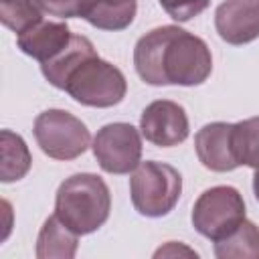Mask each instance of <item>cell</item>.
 <instances>
[{"instance_id": "6da1fadb", "label": "cell", "mask_w": 259, "mask_h": 259, "mask_svg": "<svg viewBox=\"0 0 259 259\" xmlns=\"http://www.w3.org/2000/svg\"><path fill=\"white\" fill-rule=\"evenodd\" d=\"M134 67L148 85H202L212 71L208 45L180 26L152 28L134 47Z\"/></svg>"}, {"instance_id": "7a4b0ae2", "label": "cell", "mask_w": 259, "mask_h": 259, "mask_svg": "<svg viewBox=\"0 0 259 259\" xmlns=\"http://www.w3.org/2000/svg\"><path fill=\"white\" fill-rule=\"evenodd\" d=\"M111 210V192L97 174L81 172L65 178L55 196V214L77 235H89L105 225Z\"/></svg>"}, {"instance_id": "3957f363", "label": "cell", "mask_w": 259, "mask_h": 259, "mask_svg": "<svg viewBox=\"0 0 259 259\" xmlns=\"http://www.w3.org/2000/svg\"><path fill=\"white\" fill-rule=\"evenodd\" d=\"M180 194L182 176L174 166L166 162H140L130 178L132 204L142 217H166L178 204Z\"/></svg>"}, {"instance_id": "277c9868", "label": "cell", "mask_w": 259, "mask_h": 259, "mask_svg": "<svg viewBox=\"0 0 259 259\" xmlns=\"http://www.w3.org/2000/svg\"><path fill=\"white\" fill-rule=\"evenodd\" d=\"M65 91L87 107H113L123 101L127 81L123 73L99 55L83 61L69 77Z\"/></svg>"}, {"instance_id": "5b68a950", "label": "cell", "mask_w": 259, "mask_h": 259, "mask_svg": "<svg viewBox=\"0 0 259 259\" xmlns=\"http://www.w3.org/2000/svg\"><path fill=\"white\" fill-rule=\"evenodd\" d=\"M34 140L53 160H75L91 144L87 125L65 109H47L34 119Z\"/></svg>"}, {"instance_id": "8992f818", "label": "cell", "mask_w": 259, "mask_h": 259, "mask_svg": "<svg viewBox=\"0 0 259 259\" xmlns=\"http://www.w3.org/2000/svg\"><path fill=\"white\" fill-rule=\"evenodd\" d=\"M190 219L196 233L219 241L245 221V200L233 186H212L196 198Z\"/></svg>"}, {"instance_id": "52a82bcc", "label": "cell", "mask_w": 259, "mask_h": 259, "mask_svg": "<svg viewBox=\"0 0 259 259\" xmlns=\"http://www.w3.org/2000/svg\"><path fill=\"white\" fill-rule=\"evenodd\" d=\"M91 150L103 172L130 174L142 160V138L132 123L115 121L95 134Z\"/></svg>"}, {"instance_id": "ba28073f", "label": "cell", "mask_w": 259, "mask_h": 259, "mask_svg": "<svg viewBox=\"0 0 259 259\" xmlns=\"http://www.w3.org/2000/svg\"><path fill=\"white\" fill-rule=\"evenodd\" d=\"M142 136L160 148H172L188 138L190 123L184 107L170 99L152 101L140 117Z\"/></svg>"}, {"instance_id": "9c48e42d", "label": "cell", "mask_w": 259, "mask_h": 259, "mask_svg": "<svg viewBox=\"0 0 259 259\" xmlns=\"http://www.w3.org/2000/svg\"><path fill=\"white\" fill-rule=\"evenodd\" d=\"M214 28L229 45H247L259 38V0H225L217 6Z\"/></svg>"}, {"instance_id": "30bf717a", "label": "cell", "mask_w": 259, "mask_h": 259, "mask_svg": "<svg viewBox=\"0 0 259 259\" xmlns=\"http://www.w3.org/2000/svg\"><path fill=\"white\" fill-rule=\"evenodd\" d=\"M194 150L200 164L212 172H231L241 166L233 150V123L212 121L202 125L194 136Z\"/></svg>"}, {"instance_id": "8fae6325", "label": "cell", "mask_w": 259, "mask_h": 259, "mask_svg": "<svg viewBox=\"0 0 259 259\" xmlns=\"http://www.w3.org/2000/svg\"><path fill=\"white\" fill-rule=\"evenodd\" d=\"M71 30L65 22H45L30 26L22 34H18V49L36 59L38 63H45L53 57H57L71 40Z\"/></svg>"}, {"instance_id": "7c38bea8", "label": "cell", "mask_w": 259, "mask_h": 259, "mask_svg": "<svg viewBox=\"0 0 259 259\" xmlns=\"http://www.w3.org/2000/svg\"><path fill=\"white\" fill-rule=\"evenodd\" d=\"M95 55H97V51H95L93 42H91L87 36H83V34H73L71 40H69V45H67L57 57H53V59L40 63V71H42L45 79H47L53 87L65 91L71 73H73L83 61H87L89 57H95Z\"/></svg>"}, {"instance_id": "4fadbf2b", "label": "cell", "mask_w": 259, "mask_h": 259, "mask_svg": "<svg viewBox=\"0 0 259 259\" xmlns=\"http://www.w3.org/2000/svg\"><path fill=\"white\" fill-rule=\"evenodd\" d=\"M79 235L71 231L57 214L49 217L38 233L36 239V257L38 259H71L77 253Z\"/></svg>"}, {"instance_id": "5bb4252c", "label": "cell", "mask_w": 259, "mask_h": 259, "mask_svg": "<svg viewBox=\"0 0 259 259\" xmlns=\"http://www.w3.org/2000/svg\"><path fill=\"white\" fill-rule=\"evenodd\" d=\"M214 255L219 259H259V227L245 219L233 233L214 241Z\"/></svg>"}, {"instance_id": "9a60e30c", "label": "cell", "mask_w": 259, "mask_h": 259, "mask_svg": "<svg viewBox=\"0 0 259 259\" xmlns=\"http://www.w3.org/2000/svg\"><path fill=\"white\" fill-rule=\"evenodd\" d=\"M0 150H2L0 180L2 182H14V180L24 178L26 172L30 170V164H32L26 142L18 134H14L10 130H2Z\"/></svg>"}, {"instance_id": "2e32d148", "label": "cell", "mask_w": 259, "mask_h": 259, "mask_svg": "<svg viewBox=\"0 0 259 259\" xmlns=\"http://www.w3.org/2000/svg\"><path fill=\"white\" fill-rule=\"evenodd\" d=\"M136 10V0H99L85 20L101 30H123L134 22Z\"/></svg>"}, {"instance_id": "e0dca14e", "label": "cell", "mask_w": 259, "mask_h": 259, "mask_svg": "<svg viewBox=\"0 0 259 259\" xmlns=\"http://www.w3.org/2000/svg\"><path fill=\"white\" fill-rule=\"evenodd\" d=\"M233 150L241 166L259 168V117L233 123Z\"/></svg>"}, {"instance_id": "ac0fdd59", "label": "cell", "mask_w": 259, "mask_h": 259, "mask_svg": "<svg viewBox=\"0 0 259 259\" xmlns=\"http://www.w3.org/2000/svg\"><path fill=\"white\" fill-rule=\"evenodd\" d=\"M36 0H0V20L4 26L22 34L42 20Z\"/></svg>"}, {"instance_id": "d6986e66", "label": "cell", "mask_w": 259, "mask_h": 259, "mask_svg": "<svg viewBox=\"0 0 259 259\" xmlns=\"http://www.w3.org/2000/svg\"><path fill=\"white\" fill-rule=\"evenodd\" d=\"M99 0H36L38 8L59 18H87Z\"/></svg>"}, {"instance_id": "ffe728a7", "label": "cell", "mask_w": 259, "mask_h": 259, "mask_svg": "<svg viewBox=\"0 0 259 259\" xmlns=\"http://www.w3.org/2000/svg\"><path fill=\"white\" fill-rule=\"evenodd\" d=\"M166 14L176 22H188L190 18L204 12L210 0H158Z\"/></svg>"}, {"instance_id": "44dd1931", "label": "cell", "mask_w": 259, "mask_h": 259, "mask_svg": "<svg viewBox=\"0 0 259 259\" xmlns=\"http://www.w3.org/2000/svg\"><path fill=\"white\" fill-rule=\"evenodd\" d=\"M253 192H255V198L259 202V168H255V174H253Z\"/></svg>"}]
</instances>
